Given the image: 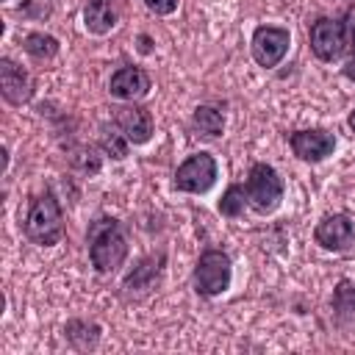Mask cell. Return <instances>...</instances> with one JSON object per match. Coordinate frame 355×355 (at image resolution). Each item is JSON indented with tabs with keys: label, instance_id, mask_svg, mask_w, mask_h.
<instances>
[{
	"label": "cell",
	"instance_id": "30bf717a",
	"mask_svg": "<svg viewBox=\"0 0 355 355\" xmlns=\"http://www.w3.org/2000/svg\"><path fill=\"white\" fill-rule=\"evenodd\" d=\"M0 92L6 103L22 105L33 97V78L11 58H0Z\"/></svg>",
	"mask_w": 355,
	"mask_h": 355
},
{
	"label": "cell",
	"instance_id": "ffe728a7",
	"mask_svg": "<svg viewBox=\"0 0 355 355\" xmlns=\"http://www.w3.org/2000/svg\"><path fill=\"white\" fill-rule=\"evenodd\" d=\"M103 150L111 155V158H116V161H122L125 155H128V139H125V133H103Z\"/></svg>",
	"mask_w": 355,
	"mask_h": 355
},
{
	"label": "cell",
	"instance_id": "277c9868",
	"mask_svg": "<svg viewBox=\"0 0 355 355\" xmlns=\"http://www.w3.org/2000/svg\"><path fill=\"white\" fill-rule=\"evenodd\" d=\"M233 266L227 252L222 250H205L194 266V288L202 297H219L230 288Z\"/></svg>",
	"mask_w": 355,
	"mask_h": 355
},
{
	"label": "cell",
	"instance_id": "603a6c76",
	"mask_svg": "<svg viewBox=\"0 0 355 355\" xmlns=\"http://www.w3.org/2000/svg\"><path fill=\"white\" fill-rule=\"evenodd\" d=\"M344 75H347L349 80H355V53L347 58V64H344Z\"/></svg>",
	"mask_w": 355,
	"mask_h": 355
},
{
	"label": "cell",
	"instance_id": "d6986e66",
	"mask_svg": "<svg viewBox=\"0 0 355 355\" xmlns=\"http://www.w3.org/2000/svg\"><path fill=\"white\" fill-rule=\"evenodd\" d=\"M244 205H247L244 186H227V191H225L222 200H219V214H222V216H241Z\"/></svg>",
	"mask_w": 355,
	"mask_h": 355
},
{
	"label": "cell",
	"instance_id": "52a82bcc",
	"mask_svg": "<svg viewBox=\"0 0 355 355\" xmlns=\"http://www.w3.org/2000/svg\"><path fill=\"white\" fill-rule=\"evenodd\" d=\"M288 44H291V36L286 28H277V25H261L255 28L252 33V42H250V50H252V58L261 64V67H277L283 61V55L288 53Z\"/></svg>",
	"mask_w": 355,
	"mask_h": 355
},
{
	"label": "cell",
	"instance_id": "7c38bea8",
	"mask_svg": "<svg viewBox=\"0 0 355 355\" xmlns=\"http://www.w3.org/2000/svg\"><path fill=\"white\" fill-rule=\"evenodd\" d=\"M108 92L116 97V100H139L150 92V75L139 67H122L111 75V83H108Z\"/></svg>",
	"mask_w": 355,
	"mask_h": 355
},
{
	"label": "cell",
	"instance_id": "44dd1931",
	"mask_svg": "<svg viewBox=\"0 0 355 355\" xmlns=\"http://www.w3.org/2000/svg\"><path fill=\"white\" fill-rule=\"evenodd\" d=\"M144 6L153 11V14H172L178 8V0H144Z\"/></svg>",
	"mask_w": 355,
	"mask_h": 355
},
{
	"label": "cell",
	"instance_id": "ac0fdd59",
	"mask_svg": "<svg viewBox=\"0 0 355 355\" xmlns=\"http://www.w3.org/2000/svg\"><path fill=\"white\" fill-rule=\"evenodd\" d=\"M336 316H355V283L352 280H338V286L333 288V300H330Z\"/></svg>",
	"mask_w": 355,
	"mask_h": 355
},
{
	"label": "cell",
	"instance_id": "3957f363",
	"mask_svg": "<svg viewBox=\"0 0 355 355\" xmlns=\"http://www.w3.org/2000/svg\"><path fill=\"white\" fill-rule=\"evenodd\" d=\"M244 194L258 214H272L283 200V178L269 164H252L244 183Z\"/></svg>",
	"mask_w": 355,
	"mask_h": 355
},
{
	"label": "cell",
	"instance_id": "8992f818",
	"mask_svg": "<svg viewBox=\"0 0 355 355\" xmlns=\"http://www.w3.org/2000/svg\"><path fill=\"white\" fill-rule=\"evenodd\" d=\"M308 39H311L313 55L322 58V61H338V58L349 50V47H347L344 22H338V19H327V17L316 19V22L311 25Z\"/></svg>",
	"mask_w": 355,
	"mask_h": 355
},
{
	"label": "cell",
	"instance_id": "cb8c5ba5",
	"mask_svg": "<svg viewBox=\"0 0 355 355\" xmlns=\"http://www.w3.org/2000/svg\"><path fill=\"white\" fill-rule=\"evenodd\" d=\"M349 128H352V130H355V111H352V114H349Z\"/></svg>",
	"mask_w": 355,
	"mask_h": 355
},
{
	"label": "cell",
	"instance_id": "9c48e42d",
	"mask_svg": "<svg viewBox=\"0 0 355 355\" xmlns=\"http://www.w3.org/2000/svg\"><path fill=\"white\" fill-rule=\"evenodd\" d=\"M291 150L300 161H308V164H316V161H324L327 155H333V147H336V139L333 133L322 130V128H311V130H297L291 133Z\"/></svg>",
	"mask_w": 355,
	"mask_h": 355
},
{
	"label": "cell",
	"instance_id": "9a60e30c",
	"mask_svg": "<svg viewBox=\"0 0 355 355\" xmlns=\"http://www.w3.org/2000/svg\"><path fill=\"white\" fill-rule=\"evenodd\" d=\"M64 333H67V338H69L78 349H89V347H94L97 338H100V327H97L94 322H83V319H72V322L64 327Z\"/></svg>",
	"mask_w": 355,
	"mask_h": 355
},
{
	"label": "cell",
	"instance_id": "5b68a950",
	"mask_svg": "<svg viewBox=\"0 0 355 355\" xmlns=\"http://www.w3.org/2000/svg\"><path fill=\"white\" fill-rule=\"evenodd\" d=\"M216 183V158L211 153L189 155L175 172V189L189 194H205Z\"/></svg>",
	"mask_w": 355,
	"mask_h": 355
},
{
	"label": "cell",
	"instance_id": "2e32d148",
	"mask_svg": "<svg viewBox=\"0 0 355 355\" xmlns=\"http://www.w3.org/2000/svg\"><path fill=\"white\" fill-rule=\"evenodd\" d=\"M22 47H25V53L31 58L47 61V58H53L58 53V39L50 36V33H28L25 42H22Z\"/></svg>",
	"mask_w": 355,
	"mask_h": 355
},
{
	"label": "cell",
	"instance_id": "ba28073f",
	"mask_svg": "<svg viewBox=\"0 0 355 355\" xmlns=\"http://www.w3.org/2000/svg\"><path fill=\"white\" fill-rule=\"evenodd\" d=\"M313 239H316L319 247H324L330 252H344L355 241V225L347 214H327L316 225Z\"/></svg>",
	"mask_w": 355,
	"mask_h": 355
},
{
	"label": "cell",
	"instance_id": "4fadbf2b",
	"mask_svg": "<svg viewBox=\"0 0 355 355\" xmlns=\"http://www.w3.org/2000/svg\"><path fill=\"white\" fill-rule=\"evenodd\" d=\"M122 14V0H86L83 6V25L89 33H108L119 22Z\"/></svg>",
	"mask_w": 355,
	"mask_h": 355
},
{
	"label": "cell",
	"instance_id": "e0dca14e",
	"mask_svg": "<svg viewBox=\"0 0 355 355\" xmlns=\"http://www.w3.org/2000/svg\"><path fill=\"white\" fill-rule=\"evenodd\" d=\"M191 122H194V128H197L200 133H205V136H219V133L225 130V116H222L216 108H211V105H197Z\"/></svg>",
	"mask_w": 355,
	"mask_h": 355
},
{
	"label": "cell",
	"instance_id": "7402d4cb",
	"mask_svg": "<svg viewBox=\"0 0 355 355\" xmlns=\"http://www.w3.org/2000/svg\"><path fill=\"white\" fill-rule=\"evenodd\" d=\"M344 33H347V47L355 53V8L347 11V19H344Z\"/></svg>",
	"mask_w": 355,
	"mask_h": 355
},
{
	"label": "cell",
	"instance_id": "5bb4252c",
	"mask_svg": "<svg viewBox=\"0 0 355 355\" xmlns=\"http://www.w3.org/2000/svg\"><path fill=\"white\" fill-rule=\"evenodd\" d=\"M161 263H164V255H150V258H144L128 277H125V291L130 294L133 288L136 291H147V288H153V283H155V277H158V272H161Z\"/></svg>",
	"mask_w": 355,
	"mask_h": 355
},
{
	"label": "cell",
	"instance_id": "7a4b0ae2",
	"mask_svg": "<svg viewBox=\"0 0 355 355\" xmlns=\"http://www.w3.org/2000/svg\"><path fill=\"white\" fill-rule=\"evenodd\" d=\"M22 230L39 247H53L64 239V233H67L64 214H61V205H58L53 191H44V194L33 197V202H31L25 219H22Z\"/></svg>",
	"mask_w": 355,
	"mask_h": 355
},
{
	"label": "cell",
	"instance_id": "8fae6325",
	"mask_svg": "<svg viewBox=\"0 0 355 355\" xmlns=\"http://www.w3.org/2000/svg\"><path fill=\"white\" fill-rule=\"evenodd\" d=\"M114 119H116V128L125 133L128 141H133V144L150 141V136H153V114L144 105H136V103L122 105V108H116Z\"/></svg>",
	"mask_w": 355,
	"mask_h": 355
},
{
	"label": "cell",
	"instance_id": "6da1fadb",
	"mask_svg": "<svg viewBox=\"0 0 355 355\" xmlns=\"http://www.w3.org/2000/svg\"><path fill=\"white\" fill-rule=\"evenodd\" d=\"M86 244H89V261L97 272L108 275L114 269H119L128 258V236L119 225V219L114 216H100L89 225L86 233Z\"/></svg>",
	"mask_w": 355,
	"mask_h": 355
}]
</instances>
